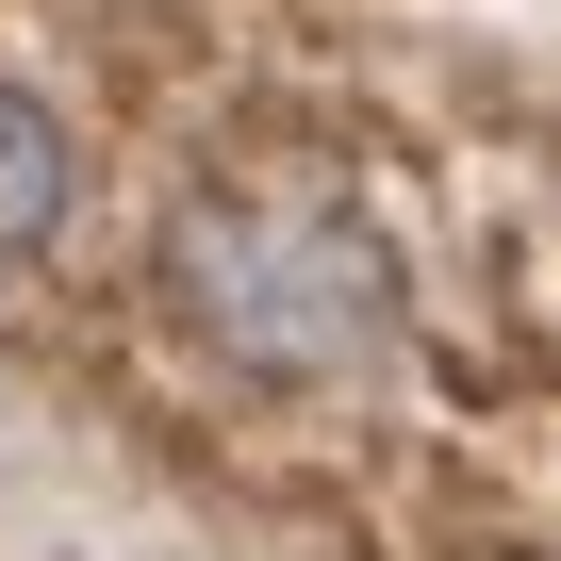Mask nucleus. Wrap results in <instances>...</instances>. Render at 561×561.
<instances>
[{
	"label": "nucleus",
	"mask_w": 561,
	"mask_h": 561,
	"mask_svg": "<svg viewBox=\"0 0 561 561\" xmlns=\"http://www.w3.org/2000/svg\"><path fill=\"white\" fill-rule=\"evenodd\" d=\"M83 215H100V133H83V100H67L50 67L0 50V331L83 264Z\"/></svg>",
	"instance_id": "f257e3e1"
}]
</instances>
